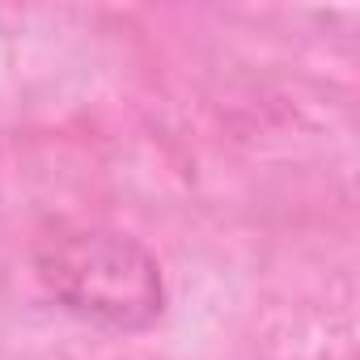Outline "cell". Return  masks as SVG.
<instances>
[{
	"instance_id": "obj_1",
	"label": "cell",
	"mask_w": 360,
	"mask_h": 360,
	"mask_svg": "<svg viewBox=\"0 0 360 360\" xmlns=\"http://www.w3.org/2000/svg\"><path fill=\"white\" fill-rule=\"evenodd\" d=\"M43 292L77 322L106 335H144L165 314L157 255L115 225L56 221L30 246Z\"/></svg>"
}]
</instances>
